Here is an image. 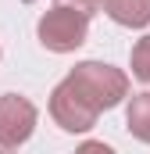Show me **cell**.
Wrapping results in <instances>:
<instances>
[{
    "instance_id": "obj_9",
    "label": "cell",
    "mask_w": 150,
    "mask_h": 154,
    "mask_svg": "<svg viewBox=\"0 0 150 154\" xmlns=\"http://www.w3.org/2000/svg\"><path fill=\"white\" fill-rule=\"evenodd\" d=\"M75 154H114V151L107 147V143H100V140H86V143H82Z\"/></svg>"
},
{
    "instance_id": "obj_8",
    "label": "cell",
    "mask_w": 150,
    "mask_h": 154,
    "mask_svg": "<svg viewBox=\"0 0 150 154\" xmlns=\"http://www.w3.org/2000/svg\"><path fill=\"white\" fill-rule=\"evenodd\" d=\"M64 4L75 7L79 14H86V18H89V14H97V7H100V0H64Z\"/></svg>"
},
{
    "instance_id": "obj_10",
    "label": "cell",
    "mask_w": 150,
    "mask_h": 154,
    "mask_svg": "<svg viewBox=\"0 0 150 154\" xmlns=\"http://www.w3.org/2000/svg\"><path fill=\"white\" fill-rule=\"evenodd\" d=\"M0 154H11V151H7V147H4V151H0Z\"/></svg>"
},
{
    "instance_id": "obj_1",
    "label": "cell",
    "mask_w": 150,
    "mask_h": 154,
    "mask_svg": "<svg viewBox=\"0 0 150 154\" xmlns=\"http://www.w3.org/2000/svg\"><path fill=\"white\" fill-rule=\"evenodd\" d=\"M68 79L82 90V97L97 111H111L129 97V75L114 65H104V61H82L68 72Z\"/></svg>"
},
{
    "instance_id": "obj_5",
    "label": "cell",
    "mask_w": 150,
    "mask_h": 154,
    "mask_svg": "<svg viewBox=\"0 0 150 154\" xmlns=\"http://www.w3.org/2000/svg\"><path fill=\"white\" fill-rule=\"evenodd\" d=\"M104 11L111 14V22L125 25V29L150 25V0H104Z\"/></svg>"
},
{
    "instance_id": "obj_3",
    "label": "cell",
    "mask_w": 150,
    "mask_h": 154,
    "mask_svg": "<svg viewBox=\"0 0 150 154\" xmlns=\"http://www.w3.org/2000/svg\"><path fill=\"white\" fill-rule=\"evenodd\" d=\"M50 115H54V122H57L64 133H86V129L97 125L100 111L82 97V90L75 86L72 79H64V82H57L54 93H50Z\"/></svg>"
},
{
    "instance_id": "obj_6",
    "label": "cell",
    "mask_w": 150,
    "mask_h": 154,
    "mask_svg": "<svg viewBox=\"0 0 150 154\" xmlns=\"http://www.w3.org/2000/svg\"><path fill=\"white\" fill-rule=\"evenodd\" d=\"M129 133L140 140V143H150V93H136L132 104H129Z\"/></svg>"
},
{
    "instance_id": "obj_2",
    "label": "cell",
    "mask_w": 150,
    "mask_h": 154,
    "mask_svg": "<svg viewBox=\"0 0 150 154\" xmlns=\"http://www.w3.org/2000/svg\"><path fill=\"white\" fill-rule=\"evenodd\" d=\"M36 32H39V43H43L46 50H54V54H72V50H79V47L86 43L89 18L79 14L68 4H57V7H50V11L39 18Z\"/></svg>"
},
{
    "instance_id": "obj_7",
    "label": "cell",
    "mask_w": 150,
    "mask_h": 154,
    "mask_svg": "<svg viewBox=\"0 0 150 154\" xmlns=\"http://www.w3.org/2000/svg\"><path fill=\"white\" fill-rule=\"evenodd\" d=\"M132 75L140 82H150V36L136 39V47H132Z\"/></svg>"
},
{
    "instance_id": "obj_4",
    "label": "cell",
    "mask_w": 150,
    "mask_h": 154,
    "mask_svg": "<svg viewBox=\"0 0 150 154\" xmlns=\"http://www.w3.org/2000/svg\"><path fill=\"white\" fill-rule=\"evenodd\" d=\"M32 129H36V104L18 93H4L0 97V147L25 143Z\"/></svg>"
}]
</instances>
